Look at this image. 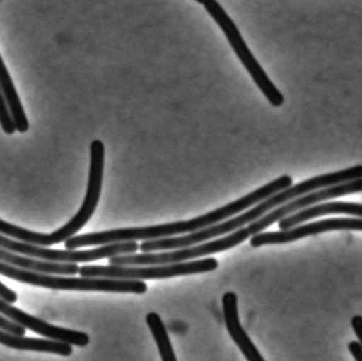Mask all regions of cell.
I'll return each instance as SVG.
<instances>
[{
    "mask_svg": "<svg viewBox=\"0 0 362 361\" xmlns=\"http://www.w3.org/2000/svg\"><path fill=\"white\" fill-rule=\"evenodd\" d=\"M291 186H293V178L288 175L281 176L274 182L249 193L246 196L193 220L157 225V226L142 227V228L115 229V230L103 231V232L71 237L66 241L65 247L66 249L74 250L87 247V246L106 245V244L119 243V242L151 241V239H165L174 235L195 232L240 213L244 210L252 207L255 203Z\"/></svg>",
    "mask_w": 362,
    "mask_h": 361,
    "instance_id": "6da1fadb",
    "label": "cell"
},
{
    "mask_svg": "<svg viewBox=\"0 0 362 361\" xmlns=\"http://www.w3.org/2000/svg\"><path fill=\"white\" fill-rule=\"evenodd\" d=\"M358 178H362V165H355V167L341 170V171L333 172V173L325 174V175L316 176V177L304 180L296 186H291L285 190L267 197L264 201L255 203L252 209H249L248 211L236 216V218L223 220L221 224L218 223V224L213 225V226L202 229V230L192 232L191 235H182L180 237H165V239L144 241V243L140 244L139 249L142 252L163 251V250L180 249V248L204 243L209 239H215V237L238 230V229L259 220L262 216L274 210V208L279 207L291 199H297V197L308 194L313 191L319 190V189L335 186V184L351 182V180L358 179Z\"/></svg>",
    "mask_w": 362,
    "mask_h": 361,
    "instance_id": "7a4b0ae2",
    "label": "cell"
},
{
    "mask_svg": "<svg viewBox=\"0 0 362 361\" xmlns=\"http://www.w3.org/2000/svg\"><path fill=\"white\" fill-rule=\"evenodd\" d=\"M0 275L21 283L40 288L81 292H133L144 294L148 285L142 280L110 279V278H65L54 277L49 273L25 271L0 262Z\"/></svg>",
    "mask_w": 362,
    "mask_h": 361,
    "instance_id": "3957f363",
    "label": "cell"
},
{
    "mask_svg": "<svg viewBox=\"0 0 362 361\" xmlns=\"http://www.w3.org/2000/svg\"><path fill=\"white\" fill-rule=\"evenodd\" d=\"M218 267L216 259L206 258L189 262L156 265H110V266L80 267L81 277L110 278V279L155 280L169 279L180 276L210 273Z\"/></svg>",
    "mask_w": 362,
    "mask_h": 361,
    "instance_id": "277c9868",
    "label": "cell"
},
{
    "mask_svg": "<svg viewBox=\"0 0 362 361\" xmlns=\"http://www.w3.org/2000/svg\"><path fill=\"white\" fill-rule=\"evenodd\" d=\"M204 6L206 12L214 19L215 23L223 30V34L227 37L229 44L231 45L234 52L236 53L238 59L242 61L257 86L259 87V90L267 97L269 103L274 107L282 105L284 103V97L282 93L268 78L267 74L264 71L263 68L245 42L240 30L238 29L233 20L230 18L228 13L223 10L221 4L216 0H206Z\"/></svg>",
    "mask_w": 362,
    "mask_h": 361,
    "instance_id": "5b68a950",
    "label": "cell"
},
{
    "mask_svg": "<svg viewBox=\"0 0 362 361\" xmlns=\"http://www.w3.org/2000/svg\"><path fill=\"white\" fill-rule=\"evenodd\" d=\"M0 247L31 256V258L62 263L91 262V261L101 260V259H110L120 254H134L139 249V245L136 243V241H129L106 244L102 247L93 250H84V251H74V249L63 251V250L46 249L42 248V246L40 247L25 242L21 243V241H13L2 233L0 235Z\"/></svg>",
    "mask_w": 362,
    "mask_h": 361,
    "instance_id": "8992f818",
    "label": "cell"
},
{
    "mask_svg": "<svg viewBox=\"0 0 362 361\" xmlns=\"http://www.w3.org/2000/svg\"><path fill=\"white\" fill-rule=\"evenodd\" d=\"M104 159L105 148L103 142L95 140L90 144V167H89L88 184H87L86 196L82 207L78 213L62 228L54 231L55 237L59 243L67 241L74 237L90 220L97 209L101 196L102 182H103Z\"/></svg>",
    "mask_w": 362,
    "mask_h": 361,
    "instance_id": "52a82bcc",
    "label": "cell"
},
{
    "mask_svg": "<svg viewBox=\"0 0 362 361\" xmlns=\"http://www.w3.org/2000/svg\"><path fill=\"white\" fill-rule=\"evenodd\" d=\"M355 230L362 231V218H329L310 224L299 225L287 230L278 232L257 233L252 235L250 245L255 248L264 245H278L287 244L310 235H321L329 231Z\"/></svg>",
    "mask_w": 362,
    "mask_h": 361,
    "instance_id": "ba28073f",
    "label": "cell"
},
{
    "mask_svg": "<svg viewBox=\"0 0 362 361\" xmlns=\"http://www.w3.org/2000/svg\"><path fill=\"white\" fill-rule=\"evenodd\" d=\"M0 314L8 319L12 320L15 324H21L25 329H29L36 334L42 335L52 341H62L69 343L76 347H86L89 343V336L86 333L78 332V331L67 330V329L59 328L52 326L42 319L33 317L21 309L11 305L4 299L0 298Z\"/></svg>",
    "mask_w": 362,
    "mask_h": 361,
    "instance_id": "9c48e42d",
    "label": "cell"
},
{
    "mask_svg": "<svg viewBox=\"0 0 362 361\" xmlns=\"http://www.w3.org/2000/svg\"><path fill=\"white\" fill-rule=\"evenodd\" d=\"M221 302H223V318H225L228 332L245 358L249 361L265 360L240 324L236 295L234 292H227L223 295Z\"/></svg>",
    "mask_w": 362,
    "mask_h": 361,
    "instance_id": "30bf717a",
    "label": "cell"
},
{
    "mask_svg": "<svg viewBox=\"0 0 362 361\" xmlns=\"http://www.w3.org/2000/svg\"><path fill=\"white\" fill-rule=\"evenodd\" d=\"M329 214H348V215L362 218V205L356 203H344V201L317 203L279 220V228L281 230H287L308 222L313 218H321Z\"/></svg>",
    "mask_w": 362,
    "mask_h": 361,
    "instance_id": "8fae6325",
    "label": "cell"
},
{
    "mask_svg": "<svg viewBox=\"0 0 362 361\" xmlns=\"http://www.w3.org/2000/svg\"><path fill=\"white\" fill-rule=\"evenodd\" d=\"M0 262L11 266L18 267L25 271L36 273H49V275L74 276L78 273L80 267L76 263L50 262V261L34 260V258H25L14 254V251L0 247Z\"/></svg>",
    "mask_w": 362,
    "mask_h": 361,
    "instance_id": "7c38bea8",
    "label": "cell"
},
{
    "mask_svg": "<svg viewBox=\"0 0 362 361\" xmlns=\"http://www.w3.org/2000/svg\"><path fill=\"white\" fill-rule=\"evenodd\" d=\"M0 345H6L11 349L21 350V351L44 352V353L57 354L62 356H70L74 352L71 345L57 341H46V339L25 338L18 335L0 329Z\"/></svg>",
    "mask_w": 362,
    "mask_h": 361,
    "instance_id": "4fadbf2b",
    "label": "cell"
},
{
    "mask_svg": "<svg viewBox=\"0 0 362 361\" xmlns=\"http://www.w3.org/2000/svg\"><path fill=\"white\" fill-rule=\"evenodd\" d=\"M0 89H1L2 95L8 104L11 116H12L15 126H16V131L21 134L25 133L29 129V121L25 116L23 104L19 99L18 93H17L10 73L4 65L1 55H0Z\"/></svg>",
    "mask_w": 362,
    "mask_h": 361,
    "instance_id": "5bb4252c",
    "label": "cell"
},
{
    "mask_svg": "<svg viewBox=\"0 0 362 361\" xmlns=\"http://www.w3.org/2000/svg\"><path fill=\"white\" fill-rule=\"evenodd\" d=\"M146 321L152 332L155 341H156L161 360L163 361L177 360L167 329H165L160 316L156 313H150L146 316Z\"/></svg>",
    "mask_w": 362,
    "mask_h": 361,
    "instance_id": "9a60e30c",
    "label": "cell"
},
{
    "mask_svg": "<svg viewBox=\"0 0 362 361\" xmlns=\"http://www.w3.org/2000/svg\"><path fill=\"white\" fill-rule=\"evenodd\" d=\"M0 125H1L2 131L8 135H12L16 131V126H15L14 121L11 116L6 99L2 95L1 89H0Z\"/></svg>",
    "mask_w": 362,
    "mask_h": 361,
    "instance_id": "2e32d148",
    "label": "cell"
},
{
    "mask_svg": "<svg viewBox=\"0 0 362 361\" xmlns=\"http://www.w3.org/2000/svg\"><path fill=\"white\" fill-rule=\"evenodd\" d=\"M0 329L6 331V332L11 333V334L18 335V336H25V330H27L25 326L15 324L14 321L4 317V316H0Z\"/></svg>",
    "mask_w": 362,
    "mask_h": 361,
    "instance_id": "e0dca14e",
    "label": "cell"
},
{
    "mask_svg": "<svg viewBox=\"0 0 362 361\" xmlns=\"http://www.w3.org/2000/svg\"><path fill=\"white\" fill-rule=\"evenodd\" d=\"M0 298L4 299L6 302L14 303L17 301V295L16 292L8 290L6 285H4V284L0 282Z\"/></svg>",
    "mask_w": 362,
    "mask_h": 361,
    "instance_id": "ac0fdd59",
    "label": "cell"
},
{
    "mask_svg": "<svg viewBox=\"0 0 362 361\" xmlns=\"http://www.w3.org/2000/svg\"><path fill=\"white\" fill-rule=\"evenodd\" d=\"M349 351L355 360L362 361V345L359 341H351L349 343Z\"/></svg>",
    "mask_w": 362,
    "mask_h": 361,
    "instance_id": "d6986e66",
    "label": "cell"
},
{
    "mask_svg": "<svg viewBox=\"0 0 362 361\" xmlns=\"http://www.w3.org/2000/svg\"><path fill=\"white\" fill-rule=\"evenodd\" d=\"M351 324H352V328L353 330H354L355 334L358 337L359 343L362 345V316H354V317L352 318Z\"/></svg>",
    "mask_w": 362,
    "mask_h": 361,
    "instance_id": "ffe728a7",
    "label": "cell"
},
{
    "mask_svg": "<svg viewBox=\"0 0 362 361\" xmlns=\"http://www.w3.org/2000/svg\"><path fill=\"white\" fill-rule=\"evenodd\" d=\"M196 1L198 2V4H204V2L206 1V0H196Z\"/></svg>",
    "mask_w": 362,
    "mask_h": 361,
    "instance_id": "44dd1931",
    "label": "cell"
}]
</instances>
